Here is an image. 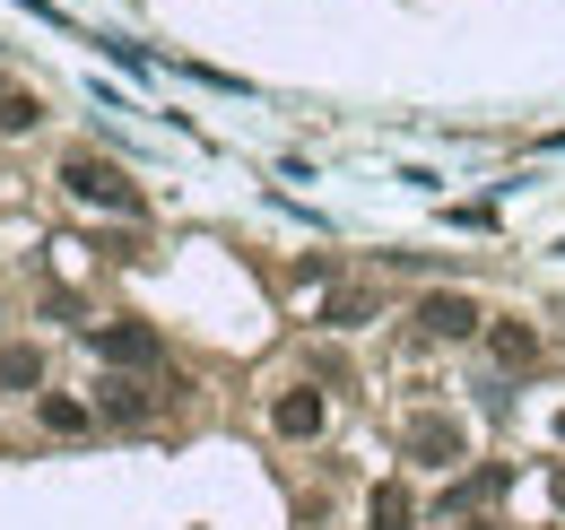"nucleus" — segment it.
<instances>
[{
	"mask_svg": "<svg viewBox=\"0 0 565 530\" xmlns=\"http://www.w3.org/2000/svg\"><path fill=\"white\" fill-rule=\"evenodd\" d=\"M504 487H513V469L488 462V469H470V478H461V487L444 496V513H470V505H488V496H504Z\"/></svg>",
	"mask_w": 565,
	"mask_h": 530,
	"instance_id": "8",
	"label": "nucleus"
},
{
	"mask_svg": "<svg viewBox=\"0 0 565 530\" xmlns=\"http://www.w3.org/2000/svg\"><path fill=\"white\" fill-rule=\"evenodd\" d=\"M479 322H488V314H479L461 287H435V296L418 305V331H426V339H470Z\"/></svg>",
	"mask_w": 565,
	"mask_h": 530,
	"instance_id": "4",
	"label": "nucleus"
},
{
	"mask_svg": "<svg viewBox=\"0 0 565 530\" xmlns=\"http://www.w3.org/2000/svg\"><path fill=\"white\" fill-rule=\"evenodd\" d=\"M401 453H409V462H426V469H452V462H461V426L426 409V417H409V426H401Z\"/></svg>",
	"mask_w": 565,
	"mask_h": 530,
	"instance_id": "3",
	"label": "nucleus"
},
{
	"mask_svg": "<svg viewBox=\"0 0 565 530\" xmlns=\"http://www.w3.org/2000/svg\"><path fill=\"white\" fill-rule=\"evenodd\" d=\"M35 123H44V105H35L26 87H9V78H0V131H35Z\"/></svg>",
	"mask_w": 565,
	"mask_h": 530,
	"instance_id": "11",
	"label": "nucleus"
},
{
	"mask_svg": "<svg viewBox=\"0 0 565 530\" xmlns=\"http://www.w3.org/2000/svg\"><path fill=\"white\" fill-rule=\"evenodd\" d=\"M488 348H495V365H504V374L540 365V331H531V322H495V331H488Z\"/></svg>",
	"mask_w": 565,
	"mask_h": 530,
	"instance_id": "7",
	"label": "nucleus"
},
{
	"mask_svg": "<svg viewBox=\"0 0 565 530\" xmlns=\"http://www.w3.org/2000/svg\"><path fill=\"white\" fill-rule=\"evenodd\" d=\"M96 357H105L114 374H157V365H166V339L148 331V322H105V331H96Z\"/></svg>",
	"mask_w": 565,
	"mask_h": 530,
	"instance_id": "2",
	"label": "nucleus"
},
{
	"mask_svg": "<svg viewBox=\"0 0 565 530\" xmlns=\"http://www.w3.org/2000/svg\"><path fill=\"white\" fill-rule=\"evenodd\" d=\"M557 505H565V469H557Z\"/></svg>",
	"mask_w": 565,
	"mask_h": 530,
	"instance_id": "15",
	"label": "nucleus"
},
{
	"mask_svg": "<svg viewBox=\"0 0 565 530\" xmlns=\"http://www.w3.org/2000/svg\"><path fill=\"white\" fill-rule=\"evenodd\" d=\"M44 426H53V435H87V400H71V392H44Z\"/></svg>",
	"mask_w": 565,
	"mask_h": 530,
	"instance_id": "12",
	"label": "nucleus"
},
{
	"mask_svg": "<svg viewBox=\"0 0 565 530\" xmlns=\"http://www.w3.org/2000/svg\"><path fill=\"white\" fill-rule=\"evenodd\" d=\"M322 322H331V331L374 322V287H331V296H322Z\"/></svg>",
	"mask_w": 565,
	"mask_h": 530,
	"instance_id": "9",
	"label": "nucleus"
},
{
	"mask_svg": "<svg viewBox=\"0 0 565 530\" xmlns=\"http://www.w3.org/2000/svg\"><path fill=\"white\" fill-rule=\"evenodd\" d=\"M35 374H44V357H35V348H0V383H18V392H26Z\"/></svg>",
	"mask_w": 565,
	"mask_h": 530,
	"instance_id": "13",
	"label": "nucleus"
},
{
	"mask_svg": "<svg viewBox=\"0 0 565 530\" xmlns=\"http://www.w3.org/2000/svg\"><path fill=\"white\" fill-rule=\"evenodd\" d=\"M461 530H504V522H461Z\"/></svg>",
	"mask_w": 565,
	"mask_h": 530,
	"instance_id": "14",
	"label": "nucleus"
},
{
	"mask_svg": "<svg viewBox=\"0 0 565 530\" xmlns=\"http://www.w3.org/2000/svg\"><path fill=\"white\" fill-rule=\"evenodd\" d=\"M270 426H279V435H296V444H305V435H322V392H313V383H296V392H279V409H270Z\"/></svg>",
	"mask_w": 565,
	"mask_h": 530,
	"instance_id": "6",
	"label": "nucleus"
},
{
	"mask_svg": "<svg viewBox=\"0 0 565 530\" xmlns=\"http://www.w3.org/2000/svg\"><path fill=\"white\" fill-rule=\"evenodd\" d=\"M148 409H157V392H148L140 374H105L96 383V417H114V426H140Z\"/></svg>",
	"mask_w": 565,
	"mask_h": 530,
	"instance_id": "5",
	"label": "nucleus"
},
{
	"mask_svg": "<svg viewBox=\"0 0 565 530\" xmlns=\"http://www.w3.org/2000/svg\"><path fill=\"white\" fill-rule=\"evenodd\" d=\"M62 183H71L87 209H122V218H140V183H131L122 166H105V157H71V166H62Z\"/></svg>",
	"mask_w": 565,
	"mask_h": 530,
	"instance_id": "1",
	"label": "nucleus"
},
{
	"mask_svg": "<svg viewBox=\"0 0 565 530\" xmlns=\"http://www.w3.org/2000/svg\"><path fill=\"white\" fill-rule=\"evenodd\" d=\"M365 522H374V530H418L409 487H392V478H383V487H374V505H365Z\"/></svg>",
	"mask_w": 565,
	"mask_h": 530,
	"instance_id": "10",
	"label": "nucleus"
}]
</instances>
